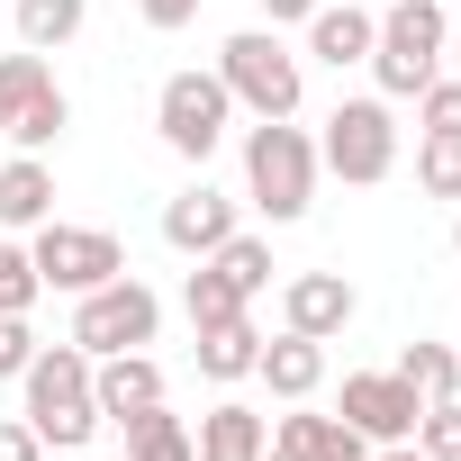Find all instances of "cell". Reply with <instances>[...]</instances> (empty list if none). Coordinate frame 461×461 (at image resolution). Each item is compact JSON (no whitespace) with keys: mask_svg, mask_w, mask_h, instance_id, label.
<instances>
[{"mask_svg":"<svg viewBox=\"0 0 461 461\" xmlns=\"http://www.w3.org/2000/svg\"><path fill=\"white\" fill-rule=\"evenodd\" d=\"M19 389H28V425H37V443L46 452H82L109 416H100V398H91V353L64 335V344H37V362L19 371Z\"/></svg>","mask_w":461,"mask_h":461,"instance_id":"cell-1","label":"cell"},{"mask_svg":"<svg viewBox=\"0 0 461 461\" xmlns=\"http://www.w3.org/2000/svg\"><path fill=\"white\" fill-rule=\"evenodd\" d=\"M317 136L290 127V118H254L245 127V199L272 217V226H299L317 208Z\"/></svg>","mask_w":461,"mask_h":461,"instance_id":"cell-2","label":"cell"},{"mask_svg":"<svg viewBox=\"0 0 461 461\" xmlns=\"http://www.w3.org/2000/svg\"><path fill=\"white\" fill-rule=\"evenodd\" d=\"M217 82H226V100L254 109V118H299V100H308V55H290L281 28H245V37L217 46Z\"/></svg>","mask_w":461,"mask_h":461,"instance_id":"cell-3","label":"cell"},{"mask_svg":"<svg viewBox=\"0 0 461 461\" xmlns=\"http://www.w3.org/2000/svg\"><path fill=\"white\" fill-rule=\"evenodd\" d=\"M443 46H452V10L443 0H398V10H380V37H371L380 100H416L443 73Z\"/></svg>","mask_w":461,"mask_h":461,"instance_id":"cell-4","label":"cell"},{"mask_svg":"<svg viewBox=\"0 0 461 461\" xmlns=\"http://www.w3.org/2000/svg\"><path fill=\"white\" fill-rule=\"evenodd\" d=\"M317 163L335 181H353V190H380L398 172V118H389V100L380 91L371 100H335L326 109V136H317Z\"/></svg>","mask_w":461,"mask_h":461,"instance_id":"cell-5","label":"cell"},{"mask_svg":"<svg viewBox=\"0 0 461 461\" xmlns=\"http://www.w3.org/2000/svg\"><path fill=\"white\" fill-rule=\"evenodd\" d=\"M163 335V299L136 281V272H118V281H100V290H82L73 299V344L100 362V353H145Z\"/></svg>","mask_w":461,"mask_h":461,"instance_id":"cell-6","label":"cell"},{"mask_svg":"<svg viewBox=\"0 0 461 461\" xmlns=\"http://www.w3.org/2000/svg\"><path fill=\"white\" fill-rule=\"evenodd\" d=\"M73 127V100H64V82H55V64L46 55H0V136H10L19 154H46L55 136Z\"/></svg>","mask_w":461,"mask_h":461,"instance_id":"cell-7","label":"cell"},{"mask_svg":"<svg viewBox=\"0 0 461 461\" xmlns=\"http://www.w3.org/2000/svg\"><path fill=\"white\" fill-rule=\"evenodd\" d=\"M226 127H236V100H226L217 73H172V82L154 91V136H163L181 163H208V154L226 145Z\"/></svg>","mask_w":461,"mask_h":461,"instance_id":"cell-8","label":"cell"},{"mask_svg":"<svg viewBox=\"0 0 461 461\" xmlns=\"http://www.w3.org/2000/svg\"><path fill=\"white\" fill-rule=\"evenodd\" d=\"M28 263H37V281L46 290H100V281H118L127 272V245L109 236V226H64V217H46L37 236H28Z\"/></svg>","mask_w":461,"mask_h":461,"instance_id":"cell-9","label":"cell"},{"mask_svg":"<svg viewBox=\"0 0 461 461\" xmlns=\"http://www.w3.org/2000/svg\"><path fill=\"white\" fill-rule=\"evenodd\" d=\"M344 425H362L371 443H416V416H425V398L398 380V371H344V407H335Z\"/></svg>","mask_w":461,"mask_h":461,"instance_id":"cell-10","label":"cell"},{"mask_svg":"<svg viewBox=\"0 0 461 461\" xmlns=\"http://www.w3.org/2000/svg\"><path fill=\"white\" fill-rule=\"evenodd\" d=\"M353 317H362V290H353L344 272H290V281H281V326H290V335L335 344Z\"/></svg>","mask_w":461,"mask_h":461,"instance_id":"cell-11","label":"cell"},{"mask_svg":"<svg viewBox=\"0 0 461 461\" xmlns=\"http://www.w3.org/2000/svg\"><path fill=\"white\" fill-rule=\"evenodd\" d=\"M226 236H236V199H226L217 181H190V190L163 208V245H172V254H190V263H199V254H217Z\"/></svg>","mask_w":461,"mask_h":461,"instance_id":"cell-12","label":"cell"},{"mask_svg":"<svg viewBox=\"0 0 461 461\" xmlns=\"http://www.w3.org/2000/svg\"><path fill=\"white\" fill-rule=\"evenodd\" d=\"M272 452V416H254L245 398H217L190 425V461H263Z\"/></svg>","mask_w":461,"mask_h":461,"instance_id":"cell-13","label":"cell"},{"mask_svg":"<svg viewBox=\"0 0 461 461\" xmlns=\"http://www.w3.org/2000/svg\"><path fill=\"white\" fill-rule=\"evenodd\" d=\"M254 380H263L281 407H299V398H317V389H326V344L281 326V335H263V362H254Z\"/></svg>","mask_w":461,"mask_h":461,"instance_id":"cell-14","label":"cell"},{"mask_svg":"<svg viewBox=\"0 0 461 461\" xmlns=\"http://www.w3.org/2000/svg\"><path fill=\"white\" fill-rule=\"evenodd\" d=\"M91 398L109 425H127L136 407H163V362L154 353H100L91 362Z\"/></svg>","mask_w":461,"mask_h":461,"instance_id":"cell-15","label":"cell"},{"mask_svg":"<svg viewBox=\"0 0 461 461\" xmlns=\"http://www.w3.org/2000/svg\"><path fill=\"white\" fill-rule=\"evenodd\" d=\"M55 217V163L46 154H10L0 163V236H37Z\"/></svg>","mask_w":461,"mask_h":461,"instance_id":"cell-16","label":"cell"},{"mask_svg":"<svg viewBox=\"0 0 461 461\" xmlns=\"http://www.w3.org/2000/svg\"><path fill=\"white\" fill-rule=\"evenodd\" d=\"M371 37H380V19H371V10H353V0H317V19H308V55H317V64H335V73L371 64Z\"/></svg>","mask_w":461,"mask_h":461,"instance_id":"cell-17","label":"cell"},{"mask_svg":"<svg viewBox=\"0 0 461 461\" xmlns=\"http://www.w3.org/2000/svg\"><path fill=\"white\" fill-rule=\"evenodd\" d=\"M254 362H263V326H254V317H236V326H208V335H199V380H217V389L254 380Z\"/></svg>","mask_w":461,"mask_h":461,"instance_id":"cell-18","label":"cell"},{"mask_svg":"<svg viewBox=\"0 0 461 461\" xmlns=\"http://www.w3.org/2000/svg\"><path fill=\"white\" fill-rule=\"evenodd\" d=\"M91 28V0H19V46L28 55H64Z\"/></svg>","mask_w":461,"mask_h":461,"instance_id":"cell-19","label":"cell"},{"mask_svg":"<svg viewBox=\"0 0 461 461\" xmlns=\"http://www.w3.org/2000/svg\"><path fill=\"white\" fill-rule=\"evenodd\" d=\"M181 308H190V326H199V335H208V326H236V317H245V308H254V299H245V290H236V281H226V272H217V263H199V272H190V281H181Z\"/></svg>","mask_w":461,"mask_h":461,"instance_id":"cell-20","label":"cell"},{"mask_svg":"<svg viewBox=\"0 0 461 461\" xmlns=\"http://www.w3.org/2000/svg\"><path fill=\"white\" fill-rule=\"evenodd\" d=\"M127 461H190V416L136 407V416H127Z\"/></svg>","mask_w":461,"mask_h":461,"instance_id":"cell-21","label":"cell"},{"mask_svg":"<svg viewBox=\"0 0 461 461\" xmlns=\"http://www.w3.org/2000/svg\"><path fill=\"white\" fill-rule=\"evenodd\" d=\"M389 371H398L416 398H461V353H452V344H407Z\"/></svg>","mask_w":461,"mask_h":461,"instance_id":"cell-22","label":"cell"},{"mask_svg":"<svg viewBox=\"0 0 461 461\" xmlns=\"http://www.w3.org/2000/svg\"><path fill=\"white\" fill-rule=\"evenodd\" d=\"M199 263H217L245 299H263V290H272V236H245V226H236V236H226L217 254H199Z\"/></svg>","mask_w":461,"mask_h":461,"instance_id":"cell-23","label":"cell"},{"mask_svg":"<svg viewBox=\"0 0 461 461\" xmlns=\"http://www.w3.org/2000/svg\"><path fill=\"white\" fill-rule=\"evenodd\" d=\"M416 190L425 199H461V136H425L416 145Z\"/></svg>","mask_w":461,"mask_h":461,"instance_id":"cell-24","label":"cell"},{"mask_svg":"<svg viewBox=\"0 0 461 461\" xmlns=\"http://www.w3.org/2000/svg\"><path fill=\"white\" fill-rule=\"evenodd\" d=\"M37 299H46V281H37L28 245H10V236H0V317H28Z\"/></svg>","mask_w":461,"mask_h":461,"instance_id":"cell-25","label":"cell"},{"mask_svg":"<svg viewBox=\"0 0 461 461\" xmlns=\"http://www.w3.org/2000/svg\"><path fill=\"white\" fill-rule=\"evenodd\" d=\"M416 452H425V461H461V398H425V416H416Z\"/></svg>","mask_w":461,"mask_h":461,"instance_id":"cell-26","label":"cell"},{"mask_svg":"<svg viewBox=\"0 0 461 461\" xmlns=\"http://www.w3.org/2000/svg\"><path fill=\"white\" fill-rule=\"evenodd\" d=\"M416 127H425V136H461V82L434 73V82L416 91Z\"/></svg>","mask_w":461,"mask_h":461,"instance_id":"cell-27","label":"cell"},{"mask_svg":"<svg viewBox=\"0 0 461 461\" xmlns=\"http://www.w3.org/2000/svg\"><path fill=\"white\" fill-rule=\"evenodd\" d=\"M199 10H208V0H136V19H145L154 37H181V28H190Z\"/></svg>","mask_w":461,"mask_h":461,"instance_id":"cell-28","label":"cell"},{"mask_svg":"<svg viewBox=\"0 0 461 461\" xmlns=\"http://www.w3.org/2000/svg\"><path fill=\"white\" fill-rule=\"evenodd\" d=\"M37 362V335H28V317H0V380H19Z\"/></svg>","mask_w":461,"mask_h":461,"instance_id":"cell-29","label":"cell"},{"mask_svg":"<svg viewBox=\"0 0 461 461\" xmlns=\"http://www.w3.org/2000/svg\"><path fill=\"white\" fill-rule=\"evenodd\" d=\"M0 461H46V443H37L28 416H0Z\"/></svg>","mask_w":461,"mask_h":461,"instance_id":"cell-30","label":"cell"},{"mask_svg":"<svg viewBox=\"0 0 461 461\" xmlns=\"http://www.w3.org/2000/svg\"><path fill=\"white\" fill-rule=\"evenodd\" d=\"M254 10H263V28H308L317 0H254Z\"/></svg>","mask_w":461,"mask_h":461,"instance_id":"cell-31","label":"cell"},{"mask_svg":"<svg viewBox=\"0 0 461 461\" xmlns=\"http://www.w3.org/2000/svg\"><path fill=\"white\" fill-rule=\"evenodd\" d=\"M371 461H425L416 443H371Z\"/></svg>","mask_w":461,"mask_h":461,"instance_id":"cell-32","label":"cell"},{"mask_svg":"<svg viewBox=\"0 0 461 461\" xmlns=\"http://www.w3.org/2000/svg\"><path fill=\"white\" fill-rule=\"evenodd\" d=\"M263 461H308V452H290V443H272V452H263Z\"/></svg>","mask_w":461,"mask_h":461,"instance_id":"cell-33","label":"cell"},{"mask_svg":"<svg viewBox=\"0 0 461 461\" xmlns=\"http://www.w3.org/2000/svg\"><path fill=\"white\" fill-rule=\"evenodd\" d=\"M452 254H461V199H452Z\"/></svg>","mask_w":461,"mask_h":461,"instance_id":"cell-34","label":"cell"}]
</instances>
